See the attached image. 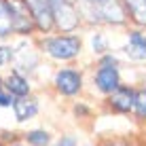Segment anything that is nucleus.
I'll return each mask as SVG.
<instances>
[{
	"label": "nucleus",
	"mask_w": 146,
	"mask_h": 146,
	"mask_svg": "<svg viewBox=\"0 0 146 146\" xmlns=\"http://www.w3.org/2000/svg\"><path fill=\"white\" fill-rule=\"evenodd\" d=\"M104 38H102V34H95L93 36V51H98V53H102L104 51Z\"/></svg>",
	"instance_id": "nucleus-16"
},
{
	"label": "nucleus",
	"mask_w": 146,
	"mask_h": 146,
	"mask_svg": "<svg viewBox=\"0 0 146 146\" xmlns=\"http://www.w3.org/2000/svg\"><path fill=\"white\" fill-rule=\"evenodd\" d=\"M13 108H15V117H17V121H28V119H32L34 114L38 112V104H36V100H32V98L15 100Z\"/></svg>",
	"instance_id": "nucleus-9"
},
{
	"label": "nucleus",
	"mask_w": 146,
	"mask_h": 146,
	"mask_svg": "<svg viewBox=\"0 0 146 146\" xmlns=\"http://www.w3.org/2000/svg\"><path fill=\"white\" fill-rule=\"evenodd\" d=\"M9 9V15H11L13 21V30L19 34H30L34 28H36V21H34V15L30 11L26 0H4Z\"/></svg>",
	"instance_id": "nucleus-2"
},
{
	"label": "nucleus",
	"mask_w": 146,
	"mask_h": 146,
	"mask_svg": "<svg viewBox=\"0 0 146 146\" xmlns=\"http://www.w3.org/2000/svg\"><path fill=\"white\" fill-rule=\"evenodd\" d=\"M135 23L146 26V0H123Z\"/></svg>",
	"instance_id": "nucleus-11"
},
{
	"label": "nucleus",
	"mask_w": 146,
	"mask_h": 146,
	"mask_svg": "<svg viewBox=\"0 0 146 146\" xmlns=\"http://www.w3.org/2000/svg\"><path fill=\"white\" fill-rule=\"evenodd\" d=\"M42 49L51 55L53 59H72L80 51V38L78 36H57V38H47L42 42Z\"/></svg>",
	"instance_id": "nucleus-1"
},
{
	"label": "nucleus",
	"mask_w": 146,
	"mask_h": 146,
	"mask_svg": "<svg viewBox=\"0 0 146 146\" xmlns=\"http://www.w3.org/2000/svg\"><path fill=\"white\" fill-rule=\"evenodd\" d=\"M11 30H13V21H11V15H9V9L0 0V36L11 34Z\"/></svg>",
	"instance_id": "nucleus-12"
},
{
	"label": "nucleus",
	"mask_w": 146,
	"mask_h": 146,
	"mask_svg": "<svg viewBox=\"0 0 146 146\" xmlns=\"http://www.w3.org/2000/svg\"><path fill=\"white\" fill-rule=\"evenodd\" d=\"M11 57H13L11 47H0V66L7 64V62H11Z\"/></svg>",
	"instance_id": "nucleus-15"
},
{
	"label": "nucleus",
	"mask_w": 146,
	"mask_h": 146,
	"mask_svg": "<svg viewBox=\"0 0 146 146\" xmlns=\"http://www.w3.org/2000/svg\"><path fill=\"white\" fill-rule=\"evenodd\" d=\"M80 2H87V4H93L95 0H80Z\"/></svg>",
	"instance_id": "nucleus-20"
},
{
	"label": "nucleus",
	"mask_w": 146,
	"mask_h": 146,
	"mask_svg": "<svg viewBox=\"0 0 146 146\" xmlns=\"http://www.w3.org/2000/svg\"><path fill=\"white\" fill-rule=\"evenodd\" d=\"M11 104H15L11 95H7V93H0V106H4V108H7V106H11Z\"/></svg>",
	"instance_id": "nucleus-17"
},
{
	"label": "nucleus",
	"mask_w": 146,
	"mask_h": 146,
	"mask_svg": "<svg viewBox=\"0 0 146 146\" xmlns=\"http://www.w3.org/2000/svg\"><path fill=\"white\" fill-rule=\"evenodd\" d=\"M133 110L140 119H146V89H140L133 100Z\"/></svg>",
	"instance_id": "nucleus-13"
},
{
	"label": "nucleus",
	"mask_w": 146,
	"mask_h": 146,
	"mask_svg": "<svg viewBox=\"0 0 146 146\" xmlns=\"http://www.w3.org/2000/svg\"><path fill=\"white\" fill-rule=\"evenodd\" d=\"M95 85L100 91L104 93H112L121 87V76L117 66H100L98 74H95Z\"/></svg>",
	"instance_id": "nucleus-5"
},
{
	"label": "nucleus",
	"mask_w": 146,
	"mask_h": 146,
	"mask_svg": "<svg viewBox=\"0 0 146 146\" xmlns=\"http://www.w3.org/2000/svg\"><path fill=\"white\" fill-rule=\"evenodd\" d=\"M49 4H51L53 21L57 23L59 30L70 32L78 26V13L74 9L72 0H49Z\"/></svg>",
	"instance_id": "nucleus-3"
},
{
	"label": "nucleus",
	"mask_w": 146,
	"mask_h": 146,
	"mask_svg": "<svg viewBox=\"0 0 146 146\" xmlns=\"http://www.w3.org/2000/svg\"><path fill=\"white\" fill-rule=\"evenodd\" d=\"M76 142H74V138H70V135H66V138H62L55 146H74Z\"/></svg>",
	"instance_id": "nucleus-18"
},
{
	"label": "nucleus",
	"mask_w": 146,
	"mask_h": 146,
	"mask_svg": "<svg viewBox=\"0 0 146 146\" xmlns=\"http://www.w3.org/2000/svg\"><path fill=\"white\" fill-rule=\"evenodd\" d=\"M100 66H117V59L108 55V57H104V59H102V64H100Z\"/></svg>",
	"instance_id": "nucleus-19"
},
{
	"label": "nucleus",
	"mask_w": 146,
	"mask_h": 146,
	"mask_svg": "<svg viewBox=\"0 0 146 146\" xmlns=\"http://www.w3.org/2000/svg\"><path fill=\"white\" fill-rule=\"evenodd\" d=\"M133 100L135 93L129 87H119L117 91L110 93V108L117 112H129L133 108Z\"/></svg>",
	"instance_id": "nucleus-7"
},
{
	"label": "nucleus",
	"mask_w": 146,
	"mask_h": 146,
	"mask_svg": "<svg viewBox=\"0 0 146 146\" xmlns=\"http://www.w3.org/2000/svg\"><path fill=\"white\" fill-rule=\"evenodd\" d=\"M26 138H28V142L34 144V146H47L49 142H51V135H49L47 131H30Z\"/></svg>",
	"instance_id": "nucleus-14"
},
{
	"label": "nucleus",
	"mask_w": 146,
	"mask_h": 146,
	"mask_svg": "<svg viewBox=\"0 0 146 146\" xmlns=\"http://www.w3.org/2000/svg\"><path fill=\"white\" fill-rule=\"evenodd\" d=\"M7 89L11 95H17V98H26V95L30 93V85L28 80L21 76V74H11V76L7 78Z\"/></svg>",
	"instance_id": "nucleus-10"
},
{
	"label": "nucleus",
	"mask_w": 146,
	"mask_h": 146,
	"mask_svg": "<svg viewBox=\"0 0 146 146\" xmlns=\"http://www.w3.org/2000/svg\"><path fill=\"white\" fill-rule=\"evenodd\" d=\"M80 85H83V78L76 70H59L55 74V87L59 89L64 95H74L80 91Z\"/></svg>",
	"instance_id": "nucleus-6"
},
{
	"label": "nucleus",
	"mask_w": 146,
	"mask_h": 146,
	"mask_svg": "<svg viewBox=\"0 0 146 146\" xmlns=\"http://www.w3.org/2000/svg\"><path fill=\"white\" fill-rule=\"evenodd\" d=\"M30 11L34 15V21H36V28L40 32H49L53 28V13H51V4L49 0H26Z\"/></svg>",
	"instance_id": "nucleus-4"
},
{
	"label": "nucleus",
	"mask_w": 146,
	"mask_h": 146,
	"mask_svg": "<svg viewBox=\"0 0 146 146\" xmlns=\"http://www.w3.org/2000/svg\"><path fill=\"white\" fill-rule=\"evenodd\" d=\"M0 89H2V80H0Z\"/></svg>",
	"instance_id": "nucleus-21"
},
{
	"label": "nucleus",
	"mask_w": 146,
	"mask_h": 146,
	"mask_svg": "<svg viewBox=\"0 0 146 146\" xmlns=\"http://www.w3.org/2000/svg\"><path fill=\"white\" fill-rule=\"evenodd\" d=\"M125 53L129 55L135 62H144L146 59V36L140 32H129V40L127 47H125Z\"/></svg>",
	"instance_id": "nucleus-8"
}]
</instances>
